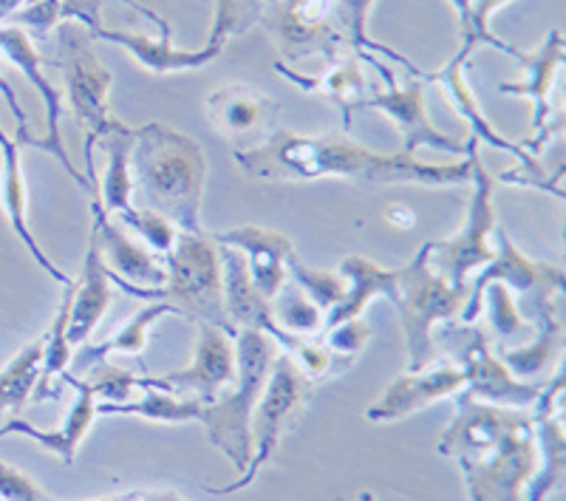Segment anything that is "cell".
Listing matches in <instances>:
<instances>
[{
	"mask_svg": "<svg viewBox=\"0 0 566 501\" xmlns=\"http://www.w3.org/2000/svg\"><path fill=\"white\" fill-rule=\"evenodd\" d=\"M363 63L374 65L388 83V91H377L374 97H368L366 103H363V108L382 111V114L397 125L399 134H402V142H406L402 154H417L419 148H433L453 156L468 154V145L457 142L453 136L442 134V131L431 123V116L424 111V88L419 80H411L408 85H397L391 69H388L382 60L374 58V54H363Z\"/></svg>",
	"mask_w": 566,
	"mask_h": 501,
	"instance_id": "5bb4252c",
	"label": "cell"
},
{
	"mask_svg": "<svg viewBox=\"0 0 566 501\" xmlns=\"http://www.w3.org/2000/svg\"><path fill=\"white\" fill-rule=\"evenodd\" d=\"M114 219L128 232L145 238V244L150 247V252H156L159 258L168 255L176 236H179V230L168 219H161L159 212L145 210V207H130V210H125L123 216H114Z\"/></svg>",
	"mask_w": 566,
	"mask_h": 501,
	"instance_id": "ab89813d",
	"label": "cell"
},
{
	"mask_svg": "<svg viewBox=\"0 0 566 501\" xmlns=\"http://www.w3.org/2000/svg\"><path fill=\"white\" fill-rule=\"evenodd\" d=\"M504 3H510V0H451V7L457 9L459 18V38H462L459 54H462V58L470 60V54L476 52L479 45H493L499 52L513 54L515 45L504 43V40L490 29V18H493Z\"/></svg>",
	"mask_w": 566,
	"mask_h": 501,
	"instance_id": "e575fe53",
	"label": "cell"
},
{
	"mask_svg": "<svg viewBox=\"0 0 566 501\" xmlns=\"http://www.w3.org/2000/svg\"><path fill=\"white\" fill-rule=\"evenodd\" d=\"M114 292H111L108 267L103 264L99 255L97 236L91 230L88 250L83 258V270L74 281V295H71V317H69V343L71 346H83L99 326V321L108 312Z\"/></svg>",
	"mask_w": 566,
	"mask_h": 501,
	"instance_id": "484cf974",
	"label": "cell"
},
{
	"mask_svg": "<svg viewBox=\"0 0 566 501\" xmlns=\"http://www.w3.org/2000/svg\"><path fill=\"white\" fill-rule=\"evenodd\" d=\"M168 281L159 290H134L128 295L145 298L154 303H170L176 315L190 317L193 323H210L235 337L227 323L224 283H221V252L210 232H179L165 258Z\"/></svg>",
	"mask_w": 566,
	"mask_h": 501,
	"instance_id": "5b68a950",
	"label": "cell"
},
{
	"mask_svg": "<svg viewBox=\"0 0 566 501\" xmlns=\"http://www.w3.org/2000/svg\"><path fill=\"white\" fill-rule=\"evenodd\" d=\"M464 65H468V58H462V54L457 52L451 60H448V63L442 65V69L433 71V74H424V80H431V83L442 85L444 100H448V103H451V108L457 111L459 116H464L470 128H473V139L488 142L490 148H495V150H507V154H513L518 161L533 159V154H527L522 145H515V142L504 139V136L499 134L493 125H490L488 116L482 114V105L476 103V94L470 91L468 80H464Z\"/></svg>",
	"mask_w": 566,
	"mask_h": 501,
	"instance_id": "4316f807",
	"label": "cell"
},
{
	"mask_svg": "<svg viewBox=\"0 0 566 501\" xmlns=\"http://www.w3.org/2000/svg\"><path fill=\"white\" fill-rule=\"evenodd\" d=\"M232 341H235V379H232V388H227V397L212 399L201 408L199 422L205 425L207 442L221 450L239 473H244L252 459V411H255L258 399L264 394L272 363H275L281 346L272 337H266L264 332H255V328H239Z\"/></svg>",
	"mask_w": 566,
	"mask_h": 501,
	"instance_id": "277c9868",
	"label": "cell"
},
{
	"mask_svg": "<svg viewBox=\"0 0 566 501\" xmlns=\"http://www.w3.org/2000/svg\"><path fill=\"white\" fill-rule=\"evenodd\" d=\"M23 3H27V0H0V27H3V23H7L20 7H23Z\"/></svg>",
	"mask_w": 566,
	"mask_h": 501,
	"instance_id": "7dc6e473",
	"label": "cell"
},
{
	"mask_svg": "<svg viewBox=\"0 0 566 501\" xmlns=\"http://www.w3.org/2000/svg\"><path fill=\"white\" fill-rule=\"evenodd\" d=\"M0 501H52L27 473L0 459Z\"/></svg>",
	"mask_w": 566,
	"mask_h": 501,
	"instance_id": "ee69618b",
	"label": "cell"
},
{
	"mask_svg": "<svg viewBox=\"0 0 566 501\" xmlns=\"http://www.w3.org/2000/svg\"><path fill=\"white\" fill-rule=\"evenodd\" d=\"M60 379H63V383H69V386L77 392V397H74V405H71L69 417L63 419V425H60L57 431H40V428H34V425L27 422V419H12V422H7L3 428H0V437L20 434V437H29L32 442H38L40 448H45L49 453H54V457H57L63 465H74L80 445H83V439L88 437L94 419L99 417L97 397H94V392H91L88 383L80 377H74V374L63 372L60 374Z\"/></svg>",
	"mask_w": 566,
	"mask_h": 501,
	"instance_id": "603a6c76",
	"label": "cell"
},
{
	"mask_svg": "<svg viewBox=\"0 0 566 501\" xmlns=\"http://www.w3.org/2000/svg\"><path fill=\"white\" fill-rule=\"evenodd\" d=\"M159 38H148V34H134V32H119V29H108L105 23L88 29L94 40H108V43L119 45L136 63L150 74H170V71H196L201 65L212 63L219 58V49H176L170 40V23L161 20L159 23Z\"/></svg>",
	"mask_w": 566,
	"mask_h": 501,
	"instance_id": "7402d4cb",
	"label": "cell"
},
{
	"mask_svg": "<svg viewBox=\"0 0 566 501\" xmlns=\"http://www.w3.org/2000/svg\"><path fill=\"white\" fill-rule=\"evenodd\" d=\"M286 278L295 281L297 290L310 298V301L321 309L323 315H328V312L335 309V303L346 295V286H343L340 275L326 270H312V267L301 264L297 255L290 258V264H286Z\"/></svg>",
	"mask_w": 566,
	"mask_h": 501,
	"instance_id": "f35d334b",
	"label": "cell"
},
{
	"mask_svg": "<svg viewBox=\"0 0 566 501\" xmlns=\"http://www.w3.org/2000/svg\"><path fill=\"white\" fill-rule=\"evenodd\" d=\"M212 241L224 247H235L244 255L250 281L255 283V290L266 301H272L281 292V286L286 283V264L295 255V244H292L290 238L275 230H266V227L244 225L232 227L227 232H212Z\"/></svg>",
	"mask_w": 566,
	"mask_h": 501,
	"instance_id": "ffe728a7",
	"label": "cell"
},
{
	"mask_svg": "<svg viewBox=\"0 0 566 501\" xmlns=\"http://www.w3.org/2000/svg\"><path fill=\"white\" fill-rule=\"evenodd\" d=\"M464 145H468L464 156L470 159V185H473L468 219L453 238L428 241V264L451 286H468L470 272L493 261L495 250L490 241H493V230L499 227V212L493 205L495 176H490L479 159V139L470 136Z\"/></svg>",
	"mask_w": 566,
	"mask_h": 501,
	"instance_id": "ba28073f",
	"label": "cell"
},
{
	"mask_svg": "<svg viewBox=\"0 0 566 501\" xmlns=\"http://www.w3.org/2000/svg\"><path fill=\"white\" fill-rule=\"evenodd\" d=\"M85 379L97 397V403H130L134 399V392L139 388V377L136 372H128V368H116L111 363H99V366L88 368L85 372Z\"/></svg>",
	"mask_w": 566,
	"mask_h": 501,
	"instance_id": "60d3db41",
	"label": "cell"
},
{
	"mask_svg": "<svg viewBox=\"0 0 566 501\" xmlns=\"http://www.w3.org/2000/svg\"><path fill=\"white\" fill-rule=\"evenodd\" d=\"M40 363H43V334L38 341L27 343L0 368V417L23 411V405L32 399L34 386H38Z\"/></svg>",
	"mask_w": 566,
	"mask_h": 501,
	"instance_id": "836d02e7",
	"label": "cell"
},
{
	"mask_svg": "<svg viewBox=\"0 0 566 501\" xmlns=\"http://www.w3.org/2000/svg\"><path fill=\"white\" fill-rule=\"evenodd\" d=\"M60 69L69 88L71 114L88 139L97 142L111 128L114 116L108 108V91L114 85V71L99 63L94 52V38L80 20L57 23Z\"/></svg>",
	"mask_w": 566,
	"mask_h": 501,
	"instance_id": "8fae6325",
	"label": "cell"
},
{
	"mask_svg": "<svg viewBox=\"0 0 566 501\" xmlns=\"http://www.w3.org/2000/svg\"><path fill=\"white\" fill-rule=\"evenodd\" d=\"M312 394V379L297 368L290 354L277 352L275 363H272L270 379H266L264 394L258 399L255 411L250 419V437H252V459L247 470L241 473L239 482L224 484V488H212L207 484V493L212 495H232L244 490L258 479V473L264 470V465L275 457L277 445L286 437L292 425H295L297 414L306 405Z\"/></svg>",
	"mask_w": 566,
	"mask_h": 501,
	"instance_id": "30bf717a",
	"label": "cell"
},
{
	"mask_svg": "<svg viewBox=\"0 0 566 501\" xmlns=\"http://www.w3.org/2000/svg\"><path fill=\"white\" fill-rule=\"evenodd\" d=\"M88 501H190V499H181V495L176 493H130V495H111V499H88Z\"/></svg>",
	"mask_w": 566,
	"mask_h": 501,
	"instance_id": "bcb514c9",
	"label": "cell"
},
{
	"mask_svg": "<svg viewBox=\"0 0 566 501\" xmlns=\"http://www.w3.org/2000/svg\"><path fill=\"white\" fill-rule=\"evenodd\" d=\"M232 159L252 179L317 181L346 179L354 185H419L459 187L470 185V159L457 165H431L413 154H377L363 148L348 134L303 136L292 131H275L255 148H235Z\"/></svg>",
	"mask_w": 566,
	"mask_h": 501,
	"instance_id": "6da1fadb",
	"label": "cell"
},
{
	"mask_svg": "<svg viewBox=\"0 0 566 501\" xmlns=\"http://www.w3.org/2000/svg\"><path fill=\"white\" fill-rule=\"evenodd\" d=\"M145 392L142 399H130V403H97V414H108V417H139L150 419V422H199L201 399H181L170 392H161L154 386H139Z\"/></svg>",
	"mask_w": 566,
	"mask_h": 501,
	"instance_id": "1f68e13d",
	"label": "cell"
},
{
	"mask_svg": "<svg viewBox=\"0 0 566 501\" xmlns=\"http://www.w3.org/2000/svg\"><path fill=\"white\" fill-rule=\"evenodd\" d=\"M63 20V0H27V7L9 18V27H18L23 32H34L38 38H45V32L57 27Z\"/></svg>",
	"mask_w": 566,
	"mask_h": 501,
	"instance_id": "7bdbcfd3",
	"label": "cell"
},
{
	"mask_svg": "<svg viewBox=\"0 0 566 501\" xmlns=\"http://www.w3.org/2000/svg\"><path fill=\"white\" fill-rule=\"evenodd\" d=\"M439 343H442L448 361L457 363L464 372V397L479 399V403L504 405V408H535L544 383H524L507 372L488 332L476 323L448 321L439 328Z\"/></svg>",
	"mask_w": 566,
	"mask_h": 501,
	"instance_id": "9c48e42d",
	"label": "cell"
},
{
	"mask_svg": "<svg viewBox=\"0 0 566 501\" xmlns=\"http://www.w3.org/2000/svg\"><path fill=\"white\" fill-rule=\"evenodd\" d=\"M510 58H515L524 65V80H518V83H502L499 91L502 94H513V97H527L533 103V134H530V139L518 142V145L527 154L535 156L564 128V116L555 114L553 108L555 80H558V71L566 60L564 34L558 29H549V34L535 52H518V49H513Z\"/></svg>",
	"mask_w": 566,
	"mask_h": 501,
	"instance_id": "4fadbf2b",
	"label": "cell"
},
{
	"mask_svg": "<svg viewBox=\"0 0 566 501\" xmlns=\"http://www.w3.org/2000/svg\"><path fill=\"white\" fill-rule=\"evenodd\" d=\"M261 23L283 58L295 63L315 54L328 60L348 49L337 32L332 0H272Z\"/></svg>",
	"mask_w": 566,
	"mask_h": 501,
	"instance_id": "7c38bea8",
	"label": "cell"
},
{
	"mask_svg": "<svg viewBox=\"0 0 566 501\" xmlns=\"http://www.w3.org/2000/svg\"><path fill=\"white\" fill-rule=\"evenodd\" d=\"M482 303H488L490 332H493L495 346L499 348L522 346V343H527L535 334V326L524 321L518 306H515L513 292L504 283H490L482 295Z\"/></svg>",
	"mask_w": 566,
	"mask_h": 501,
	"instance_id": "d590c367",
	"label": "cell"
},
{
	"mask_svg": "<svg viewBox=\"0 0 566 501\" xmlns=\"http://www.w3.org/2000/svg\"><path fill=\"white\" fill-rule=\"evenodd\" d=\"M468 286H451L428 264V244L419 247L411 264L397 270V298L402 334H406L408 372H419L433 361V326L462 317Z\"/></svg>",
	"mask_w": 566,
	"mask_h": 501,
	"instance_id": "8992f818",
	"label": "cell"
},
{
	"mask_svg": "<svg viewBox=\"0 0 566 501\" xmlns=\"http://www.w3.org/2000/svg\"><path fill=\"white\" fill-rule=\"evenodd\" d=\"M340 275L348 281V290L326 315V328L360 317L374 298H388L391 303L397 298V270H382L363 255L343 258Z\"/></svg>",
	"mask_w": 566,
	"mask_h": 501,
	"instance_id": "f1b7e54d",
	"label": "cell"
},
{
	"mask_svg": "<svg viewBox=\"0 0 566 501\" xmlns=\"http://www.w3.org/2000/svg\"><path fill=\"white\" fill-rule=\"evenodd\" d=\"M272 317H275L277 328L292 337H321L326 328V315L297 290L295 283L292 286L283 283L281 292L272 298Z\"/></svg>",
	"mask_w": 566,
	"mask_h": 501,
	"instance_id": "8d00e7d4",
	"label": "cell"
},
{
	"mask_svg": "<svg viewBox=\"0 0 566 501\" xmlns=\"http://www.w3.org/2000/svg\"><path fill=\"white\" fill-rule=\"evenodd\" d=\"M437 450L459 462L470 501H524L538 468L533 417L464 394H457V417Z\"/></svg>",
	"mask_w": 566,
	"mask_h": 501,
	"instance_id": "7a4b0ae2",
	"label": "cell"
},
{
	"mask_svg": "<svg viewBox=\"0 0 566 501\" xmlns=\"http://www.w3.org/2000/svg\"><path fill=\"white\" fill-rule=\"evenodd\" d=\"M165 315H176V309L170 306V303H150V306H145L142 312H136L134 317H128L125 321V326L119 328L116 334H111L108 341L103 343H83V348H80V354L74 357V377H83L88 368L99 366V363H108L111 354H136L139 357L142 352H145V346H148V332L150 326H154L159 317Z\"/></svg>",
	"mask_w": 566,
	"mask_h": 501,
	"instance_id": "4dcf8cb0",
	"label": "cell"
},
{
	"mask_svg": "<svg viewBox=\"0 0 566 501\" xmlns=\"http://www.w3.org/2000/svg\"><path fill=\"white\" fill-rule=\"evenodd\" d=\"M0 91H3V97H7L9 111H12V114H14V123H18V128H29L27 111H23V105L18 103V94H14L12 85H9L7 80H3V74H0Z\"/></svg>",
	"mask_w": 566,
	"mask_h": 501,
	"instance_id": "f6af8a7d",
	"label": "cell"
},
{
	"mask_svg": "<svg viewBox=\"0 0 566 501\" xmlns=\"http://www.w3.org/2000/svg\"><path fill=\"white\" fill-rule=\"evenodd\" d=\"M105 150V174L99 179V207L108 216H123L134 207V176H130V150H134V128L114 119L111 128L99 136Z\"/></svg>",
	"mask_w": 566,
	"mask_h": 501,
	"instance_id": "f546056e",
	"label": "cell"
},
{
	"mask_svg": "<svg viewBox=\"0 0 566 501\" xmlns=\"http://www.w3.org/2000/svg\"><path fill=\"white\" fill-rule=\"evenodd\" d=\"M205 111L210 116L212 128L219 131L221 136H227V139H250V136H258L275 123L281 105L266 97L264 91L232 83L210 91Z\"/></svg>",
	"mask_w": 566,
	"mask_h": 501,
	"instance_id": "cb8c5ba5",
	"label": "cell"
},
{
	"mask_svg": "<svg viewBox=\"0 0 566 501\" xmlns=\"http://www.w3.org/2000/svg\"><path fill=\"white\" fill-rule=\"evenodd\" d=\"M270 3H272V0H266V7H270Z\"/></svg>",
	"mask_w": 566,
	"mask_h": 501,
	"instance_id": "c3c4849f",
	"label": "cell"
},
{
	"mask_svg": "<svg viewBox=\"0 0 566 501\" xmlns=\"http://www.w3.org/2000/svg\"><path fill=\"white\" fill-rule=\"evenodd\" d=\"M20 150H23L20 142L7 136V131L0 128V161H3V170H0V199H3V210H7V219L12 225L14 236L32 252L34 264L65 286L71 278L54 264L52 258L45 255L43 247L38 244V238L29 230V187L27 176H23V156H20Z\"/></svg>",
	"mask_w": 566,
	"mask_h": 501,
	"instance_id": "d4e9b609",
	"label": "cell"
},
{
	"mask_svg": "<svg viewBox=\"0 0 566 501\" xmlns=\"http://www.w3.org/2000/svg\"><path fill=\"white\" fill-rule=\"evenodd\" d=\"M235 379V341L232 334L210 323H199L196 332L193 363L181 372L161 374V377H139V386H154L176 397L190 394L201 403L219 399V394Z\"/></svg>",
	"mask_w": 566,
	"mask_h": 501,
	"instance_id": "9a60e30c",
	"label": "cell"
},
{
	"mask_svg": "<svg viewBox=\"0 0 566 501\" xmlns=\"http://www.w3.org/2000/svg\"><path fill=\"white\" fill-rule=\"evenodd\" d=\"M275 69L281 77L290 80L292 85L303 88L312 97L328 100L332 105H337L343 114V128H352L354 111L363 108V103L368 100L366 94V63H363L360 54L354 52H340L335 58L326 60V71L321 77H310V74H297L283 60H275Z\"/></svg>",
	"mask_w": 566,
	"mask_h": 501,
	"instance_id": "44dd1931",
	"label": "cell"
},
{
	"mask_svg": "<svg viewBox=\"0 0 566 501\" xmlns=\"http://www.w3.org/2000/svg\"><path fill=\"white\" fill-rule=\"evenodd\" d=\"M266 12V0H216L212 12V29L207 45L210 49H224L227 40L235 34L250 32L255 23H261Z\"/></svg>",
	"mask_w": 566,
	"mask_h": 501,
	"instance_id": "74e56055",
	"label": "cell"
},
{
	"mask_svg": "<svg viewBox=\"0 0 566 501\" xmlns=\"http://www.w3.org/2000/svg\"><path fill=\"white\" fill-rule=\"evenodd\" d=\"M495 255L482 275L476 278L473 290L468 292V303L462 309V323H476L482 315V295L490 283H504L510 292H515V306L522 312L527 323H541L547 315L558 312V298L564 295V270L553 264H538L530 261L518 247L513 244V238L504 232L499 225L493 230Z\"/></svg>",
	"mask_w": 566,
	"mask_h": 501,
	"instance_id": "52a82bcc",
	"label": "cell"
},
{
	"mask_svg": "<svg viewBox=\"0 0 566 501\" xmlns=\"http://www.w3.org/2000/svg\"><path fill=\"white\" fill-rule=\"evenodd\" d=\"M464 392V372L453 361L428 363L419 372H408L397 377L386 392L366 408L368 422H394L411 417L439 399L457 397Z\"/></svg>",
	"mask_w": 566,
	"mask_h": 501,
	"instance_id": "ac0fdd59",
	"label": "cell"
},
{
	"mask_svg": "<svg viewBox=\"0 0 566 501\" xmlns=\"http://www.w3.org/2000/svg\"><path fill=\"white\" fill-rule=\"evenodd\" d=\"M130 176L145 210L159 212L179 232H201L207 156L193 136L159 123L134 128Z\"/></svg>",
	"mask_w": 566,
	"mask_h": 501,
	"instance_id": "3957f363",
	"label": "cell"
},
{
	"mask_svg": "<svg viewBox=\"0 0 566 501\" xmlns=\"http://www.w3.org/2000/svg\"><path fill=\"white\" fill-rule=\"evenodd\" d=\"M0 52L7 54L14 65L20 69V74L40 91V97L45 103V139H34L32 134L23 136L20 142V148H38L43 154L54 156L60 161L65 174L71 176L74 185H80L88 194V179L80 174L77 167L71 165L69 154H65V145H63V134H60V123H63V94L54 88V83L45 77L43 71V54L34 49L32 38L29 32L18 27H0Z\"/></svg>",
	"mask_w": 566,
	"mask_h": 501,
	"instance_id": "2e32d148",
	"label": "cell"
},
{
	"mask_svg": "<svg viewBox=\"0 0 566 501\" xmlns=\"http://www.w3.org/2000/svg\"><path fill=\"white\" fill-rule=\"evenodd\" d=\"M499 361L515 379L524 383H547L549 368H560L564 361V323L558 312L535 323V334L527 343L513 348H499Z\"/></svg>",
	"mask_w": 566,
	"mask_h": 501,
	"instance_id": "83f0119b",
	"label": "cell"
},
{
	"mask_svg": "<svg viewBox=\"0 0 566 501\" xmlns=\"http://www.w3.org/2000/svg\"><path fill=\"white\" fill-rule=\"evenodd\" d=\"M371 7L374 0H332L337 32L346 40L348 52L360 54V58L363 54H374V58H377V54H386L388 60H394V63H399L402 69L411 71L413 77H424L422 71H419L411 60L397 54L394 49H388V45L377 43V40L368 34V14H371Z\"/></svg>",
	"mask_w": 566,
	"mask_h": 501,
	"instance_id": "d6a6232c",
	"label": "cell"
},
{
	"mask_svg": "<svg viewBox=\"0 0 566 501\" xmlns=\"http://www.w3.org/2000/svg\"><path fill=\"white\" fill-rule=\"evenodd\" d=\"M323 343L328 346V352H335L340 361L354 366L357 354H360L368 343L366 321H363V317H352V321L326 328V332H323Z\"/></svg>",
	"mask_w": 566,
	"mask_h": 501,
	"instance_id": "b9f144b4",
	"label": "cell"
},
{
	"mask_svg": "<svg viewBox=\"0 0 566 501\" xmlns=\"http://www.w3.org/2000/svg\"><path fill=\"white\" fill-rule=\"evenodd\" d=\"M91 216H94V236H97L99 255L108 267V278L116 286H134V290H159L168 281V270L156 252L142 247L114 216L99 207V196H91Z\"/></svg>",
	"mask_w": 566,
	"mask_h": 501,
	"instance_id": "e0dca14e",
	"label": "cell"
},
{
	"mask_svg": "<svg viewBox=\"0 0 566 501\" xmlns=\"http://www.w3.org/2000/svg\"><path fill=\"white\" fill-rule=\"evenodd\" d=\"M221 252V283H224V312L227 323H230L232 332L239 328H255V332H264L266 337L283 346L286 352H295L301 346V341L306 337H292V334L281 332L272 317V301H266L261 292L255 290V283L250 281V272H247L244 255H241L235 247L219 244Z\"/></svg>",
	"mask_w": 566,
	"mask_h": 501,
	"instance_id": "d6986e66",
	"label": "cell"
}]
</instances>
